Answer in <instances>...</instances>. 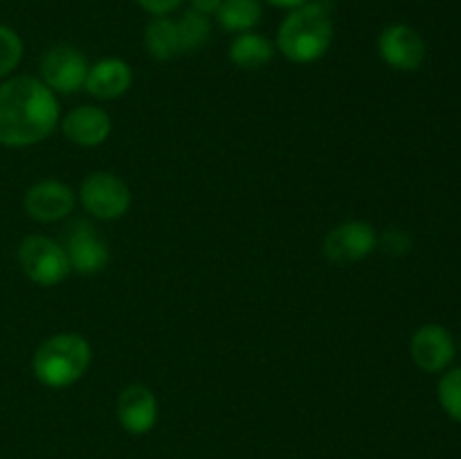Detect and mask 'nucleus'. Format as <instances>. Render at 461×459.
Segmentation results:
<instances>
[{
    "label": "nucleus",
    "mask_w": 461,
    "mask_h": 459,
    "mask_svg": "<svg viewBox=\"0 0 461 459\" xmlns=\"http://www.w3.org/2000/svg\"><path fill=\"white\" fill-rule=\"evenodd\" d=\"M378 54L394 70L414 72L426 61V40L414 27L394 22L378 34Z\"/></svg>",
    "instance_id": "6e6552de"
},
{
    "label": "nucleus",
    "mask_w": 461,
    "mask_h": 459,
    "mask_svg": "<svg viewBox=\"0 0 461 459\" xmlns=\"http://www.w3.org/2000/svg\"><path fill=\"white\" fill-rule=\"evenodd\" d=\"M333 43V16L329 0H309L291 9L277 30L275 48L291 63L306 66L329 52Z\"/></svg>",
    "instance_id": "f03ea898"
},
{
    "label": "nucleus",
    "mask_w": 461,
    "mask_h": 459,
    "mask_svg": "<svg viewBox=\"0 0 461 459\" xmlns=\"http://www.w3.org/2000/svg\"><path fill=\"white\" fill-rule=\"evenodd\" d=\"M378 248V234L367 220H347L324 237L322 250L331 264L351 266L367 259Z\"/></svg>",
    "instance_id": "0eeeda50"
},
{
    "label": "nucleus",
    "mask_w": 461,
    "mask_h": 459,
    "mask_svg": "<svg viewBox=\"0 0 461 459\" xmlns=\"http://www.w3.org/2000/svg\"><path fill=\"white\" fill-rule=\"evenodd\" d=\"M23 61V40L12 27L0 25V81L9 79Z\"/></svg>",
    "instance_id": "aec40b11"
},
{
    "label": "nucleus",
    "mask_w": 461,
    "mask_h": 459,
    "mask_svg": "<svg viewBox=\"0 0 461 459\" xmlns=\"http://www.w3.org/2000/svg\"><path fill=\"white\" fill-rule=\"evenodd\" d=\"M135 3H138L144 12H149L153 18H156V16H169L171 12H176V9L183 4V0H135Z\"/></svg>",
    "instance_id": "4be33fe9"
},
{
    "label": "nucleus",
    "mask_w": 461,
    "mask_h": 459,
    "mask_svg": "<svg viewBox=\"0 0 461 459\" xmlns=\"http://www.w3.org/2000/svg\"><path fill=\"white\" fill-rule=\"evenodd\" d=\"M176 27H178L180 50H183V52H196V50H201L212 34L210 16L194 12V9L185 12L183 16L176 21Z\"/></svg>",
    "instance_id": "a211bd4d"
},
{
    "label": "nucleus",
    "mask_w": 461,
    "mask_h": 459,
    "mask_svg": "<svg viewBox=\"0 0 461 459\" xmlns=\"http://www.w3.org/2000/svg\"><path fill=\"white\" fill-rule=\"evenodd\" d=\"M133 86V70L126 61L115 57L93 63L86 75L84 90L95 99H117Z\"/></svg>",
    "instance_id": "4468645a"
},
{
    "label": "nucleus",
    "mask_w": 461,
    "mask_h": 459,
    "mask_svg": "<svg viewBox=\"0 0 461 459\" xmlns=\"http://www.w3.org/2000/svg\"><path fill=\"white\" fill-rule=\"evenodd\" d=\"M144 45H147V52L156 61H171L178 54H183L176 21H171L169 16L153 18L147 30H144Z\"/></svg>",
    "instance_id": "f3484780"
},
{
    "label": "nucleus",
    "mask_w": 461,
    "mask_h": 459,
    "mask_svg": "<svg viewBox=\"0 0 461 459\" xmlns=\"http://www.w3.org/2000/svg\"><path fill=\"white\" fill-rule=\"evenodd\" d=\"M275 43L266 36L255 34V32H243L230 45V61L241 70H259L266 63L273 61Z\"/></svg>",
    "instance_id": "2eb2a0df"
},
{
    "label": "nucleus",
    "mask_w": 461,
    "mask_h": 459,
    "mask_svg": "<svg viewBox=\"0 0 461 459\" xmlns=\"http://www.w3.org/2000/svg\"><path fill=\"white\" fill-rule=\"evenodd\" d=\"M214 16L221 30L243 34L259 25L261 16H264V4L261 0H223Z\"/></svg>",
    "instance_id": "dca6fc26"
},
{
    "label": "nucleus",
    "mask_w": 461,
    "mask_h": 459,
    "mask_svg": "<svg viewBox=\"0 0 461 459\" xmlns=\"http://www.w3.org/2000/svg\"><path fill=\"white\" fill-rule=\"evenodd\" d=\"M57 94L41 79L9 76L0 84V144L25 148L43 142L59 126Z\"/></svg>",
    "instance_id": "f257e3e1"
},
{
    "label": "nucleus",
    "mask_w": 461,
    "mask_h": 459,
    "mask_svg": "<svg viewBox=\"0 0 461 459\" xmlns=\"http://www.w3.org/2000/svg\"><path fill=\"white\" fill-rule=\"evenodd\" d=\"M59 126H61L63 135L72 144L86 148L104 144L113 130L111 115L102 106H95V104H84V106L72 108L66 117L59 120Z\"/></svg>",
    "instance_id": "9b49d317"
},
{
    "label": "nucleus",
    "mask_w": 461,
    "mask_h": 459,
    "mask_svg": "<svg viewBox=\"0 0 461 459\" xmlns=\"http://www.w3.org/2000/svg\"><path fill=\"white\" fill-rule=\"evenodd\" d=\"M455 338L441 324H423L414 331L410 340V356L412 363L426 374H441L455 360Z\"/></svg>",
    "instance_id": "1a4fd4ad"
},
{
    "label": "nucleus",
    "mask_w": 461,
    "mask_h": 459,
    "mask_svg": "<svg viewBox=\"0 0 461 459\" xmlns=\"http://www.w3.org/2000/svg\"><path fill=\"white\" fill-rule=\"evenodd\" d=\"M117 421L129 435H147L158 421V399L147 385H126L117 396Z\"/></svg>",
    "instance_id": "ddd939ff"
},
{
    "label": "nucleus",
    "mask_w": 461,
    "mask_h": 459,
    "mask_svg": "<svg viewBox=\"0 0 461 459\" xmlns=\"http://www.w3.org/2000/svg\"><path fill=\"white\" fill-rule=\"evenodd\" d=\"M378 246L390 255H405L410 248V237L399 228H390L383 237H378Z\"/></svg>",
    "instance_id": "412c9836"
},
{
    "label": "nucleus",
    "mask_w": 461,
    "mask_h": 459,
    "mask_svg": "<svg viewBox=\"0 0 461 459\" xmlns=\"http://www.w3.org/2000/svg\"><path fill=\"white\" fill-rule=\"evenodd\" d=\"M77 205V194L61 180H39L32 184L23 198L27 216L39 223H57L70 216Z\"/></svg>",
    "instance_id": "9d476101"
},
{
    "label": "nucleus",
    "mask_w": 461,
    "mask_h": 459,
    "mask_svg": "<svg viewBox=\"0 0 461 459\" xmlns=\"http://www.w3.org/2000/svg\"><path fill=\"white\" fill-rule=\"evenodd\" d=\"M79 202L90 216L99 220H115L129 212L131 189L120 176L111 171H95L81 183L79 187Z\"/></svg>",
    "instance_id": "39448f33"
},
{
    "label": "nucleus",
    "mask_w": 461,
    "mask_h": 459,
    "mask_svg": "<svg viewBox=\"0 0 461 459\" xmlns=\"http://www.w3.org/2000/svg\"><path fill=\"white\" fill-rule=\"evenodd\" d=\"M221 3H223V0H189V4H192L194 12L205 14V16H212V14L219 12Z\"/></svg>",
    "instance_id": "5701e85b"
},
{
    "label": "nucleus",
    "mask_w": 461,
    "mask_h": 459,
    "mask_svg": "<svg viewBox=\"0 0 461 459\" xmlns=\"http://www.w3.org/2000/svg\"><path fill=\"white\" fill-rule=\"evenodd\" d=\"M93 349L84 336L72 331L54 333L43 340L32 358V372L50 390L70 387L88 372Z\"/></svg>",
    "instance_id": "7ed1b4c3"
},
{
    "label": "nucleus",
    "mask_w": 461,
    "mask_h": 459,
    "mask_svg": "<svg viewBox=\"0 0 461 459\" xmlns=\"http://www.w3.org/2000/svg\"><path fill=\"white\" fill-rule=\"evenodd\" d=\"M459 354H461V340H459Z\"/></svg>",
    "instance_id": "393cba45"
},
{
    "label": "nucleus",
    "mask_w": 461,
    "mask_h": 459,
    "mask_svg": "<svg viewBox=\"0 0 461 459\" xmlns=\"http://www.w3.org/2000/svg\"><path fill=\"white\" fill-rule=\"evenodd\" d=\"M268 4H273V7L277 9H297L302 7V4H306L309 0H266Z\"/></svg>",
    "instance_id": "b1692460"
},
{
    "label": "nucleus",
    "mask_w": 461,
    "mask_h": 459,
    "mask_svg": "<svg viewBox=\"0 0 461 459\" xmlns=\"http://www.w3.org/2000/svg\"><path fill=\"white\" fill-rule=\"evenodd\" d=\"M66 255L70 268L79 274H97L111 261L106 243L99 238L97 230L90 223H77L68 234Z\"/></svg>",
    "instance_id": "f8f14e48"
},
{
    "label": "nucleus",
    "mask_w": 461,
    "mask_h": 459,
    "mask_svg": "<svg viewBox=\"0 0 461 459\" xmlns=\"http://www.w3.org/2000/svg\"><path fill=\"white\" fill-rule=\"evenodd\" d=\"M88 58L72 45H57L41 57V81L54 94H75L84 90Z\"/></svg>",
    "instance_id": "423d86ee"
},
{
    "label": "nucleus",
    "mask_w": 461,
    "mask_h": 459,
    "mask_svg": "<svg viewBox=\"0 0 461 459\" xmlns=\"http://www.w3.org/2000/svg\"><path fill=\"white\" fill-rule=\"evenodd\" d=\"M18 264L36 286H57L70 274L66 248L43 234H30L18 246Z\"/></svg>",
    "instance_id": "20e7f679"
},
{
    "label": "nucleus",
    "mask_w": 461,
    "mask_h": 459,
    "mask_svg": "<svg viewBox=\"0 0 461 459\" xmlns=\"http://www.w3.org/2000/svg\"><path fill=\"white\" fill-rule=\"evenodd\" d=\"M437 399H439L444 412L448 414L450 418L461 423V367L448 369V372L439 378Z\"/></svg>",
    "instance_id": "6ab92c4d"
}]
</instances>
